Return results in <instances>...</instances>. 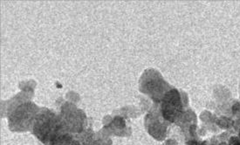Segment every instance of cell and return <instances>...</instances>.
<instances>
[{"label": "cell", "mask_w": 240, "mask_h": 145, "mask_svg": "<svg viewBox=\"0 0 240 145\" xmlns=\"http://www.w3.org/2000/svg\"><path fill=\"white\" fill-rule=\"evenodd\" d=\"M60 129V124L53 114L47 112L42 114L36 120L34 132L36 135L42 142H47V140H51V142L59 136V130Z\"/></svg>", "instance_id": "1"}]
</instances>
